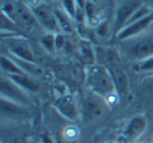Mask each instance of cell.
<instances>
[{
	"label": "cell",
	"instance_id": "6da1fadb",
	"mask_svg": "<svg viewBox=\"0 0 153 143\" xmlns=\"http://www.w3.org/2000/svg\"><path fill=\"white\" fill-rule=\"evenodd\" d=\"M86 84L90 92L103 98L110 96L115 91L110 70L103 65L94 64L88 67L86 73Z\"/></svg>",
	"mask_w": 153,
	"mask_h": 143
},
{
	"label": "cell",
	"instance_id": "7a4b0ae2",
	"mask_svg": "<svg viewBox=\"0 0 153 143\" xmlns=\"http://www.w3.org/2000/svg\"><path fill=\"white\" fill-rule=\"evenodd\" d=\"M105 111H106V104L103 100V97L92 92L84 97L81 107L82 118L84 121H90L101 117L104 115Z\"/></svg>",
	"mask_w": 153,
	"mask_h": 143
},
{
	"label": "cell",
	"instance_id": "3957f363",
	"mask_svg": "<svg viewBox=\"0 0 153 143\" xmlns=\"http://www.w3.org/2000/svg\"><path fill=\"white\" fill-rule=\"evenodd\" d=\"M32 10L38 23L42 28H44L45 30L51 33H55V34L61 32L55 11L49 5L45 4V3H39V4L33 7Z\"/></svg>",
	"mask_w": 153,
	"mask_h": 143
},
{
	"label": "cell",
	"instance_id": "277c9868",
	"mask_svg": "<svg viewBox=\"0 0 153 143\" xmlns=\"http://www.w3.org/2000/svg\"><path fill=\"white\" fill-rule=\"evenodd\" d=\"M140 5H143V2L140 0H127L117 7L114 15V22H113L115 33H117L125 26V24L132 16V14Z\"/></svg>",
	"mask_w": 153,
	"mask_h": 143
},
{
	"label": "cell",
	"instance_id": "5b68a950",
	"mask_svg": "<svg viewBox=\"0 0 153 143\" xmlns=\"http://www.w3.org/2000/svg\"><path fill=\"white\" fill-rule=\"evenodd\" d=\"M24 91L25 90H23L21 86L14 82L11 78H1V97L21 103L23 105H27L30 103V100Z\"/></svg>",
	"mask_w": 153,
	"mask_h": 143
},
{
	"label": "cell",
	"instance_id": "8992f818",
	"mask_svg": "<svg viewBox=\"0 0 153 143\" xmlns=\"http://www.w3.org/2000/svg\"><path fill=\"white\" fill-rule=\"evenodd\" d=\"M152 24H153V13H150L146 17L125 25L122 30H120L117 33V36L120 40H125V39L132 38V37L137 36L138 34L146 31Z\"/></svg>",
	"mask_w": 153,
	"mask_h": 143
},
{
	"label": "cell",
	"instance_id": "52a82bcc",
	"mask_svg": "<svg viewBox=\"0 0 153 143\" xmlns=\"http://www.w3.org/2000/svg\"><path fill=\"white\" fill-rule=\"evenodd\" d=\"M7 47H9L13 57L19 58V59L25 60V61L35 62L34 54H33L30 45L18 37L7 38Z\"/></svg>",
	"mask_w": 153,
	"mask_h": 143
},
{
	"label": "cell",
	"instance_id": "ba28073f",
	"mask_svg": "<svg viewBox=\"0 0 153 143\" xmlns=\"http://www.w3.org/2000/svg\"><path fill=\"white\" fill-rule=\"evenodd\" d=\"M20 26H24L26 28H35L36 24H39L37 21L36 17L34 15V12L32 9L27 7V5L23 4L22 1H16L15 5V12H14L13 18Z\"/></svg>",
	"mask_w": 153,
	"mask_h": 143
},
{
	"label": "cell",
	"instance_id": "9c48e42d",
	"mask_svg": "<svg viewBox=\"0 0 153 143\" xmlns=\"http://www.w3.org/2000/svg\"><path fill=\"white\" fill-rule=\"evenodd\" d=\"M0 113L3 118L7 119H19L25 117L28 114L25 105L15 102L4 97H1L0 100Z\"/></svg>",
	"mask_w": 153,
	"mask_h": 143
},
{
	"label": "cell",
	"instance_id": "30bf717a",
	"mask_svg": "<svg viewBox=\"0 0 153 143\" xmlns=\"http://www.w3.org/2000/svg\"><path fill=\"white\" fill-rule=\"evenodd\" d=\"M147 127V121L144 117H134L133 119L130 120V122L128 123V125L126 126L125 130H124L123 139L125 140V142H130L132 140H135L137 137H140L143 133L145 132Z\"/></svg>",
	"mask_w": 153,
	"mask_h": 143
},
{
	"label": "cell",
	"instance_id": "8fae6325",
	"mask_svg": "<svg viewBox=\"0 0 153 143\" xmlns=\"http://www.w3.org/2000/svg\"><path fill=\"white\" fill-rule=\"evenodd\" d=\"M56 107L60 112L61 115L69 120H74L78 115V109L74 99L69 95H65L63 97H60L56 103Z\"/></svg>",
	"mask_w": 153,
	"mask_h": 143
},
{
	"label": "cell",
	"instance_id": "7c38bea8",
	"mask_svg": "<svg viewBox=\"0 0 153 143\" xmlns=\"http://www.w3.org/2000/svg\"><path fill=\"white\" fill-rule=\"evenodd\" d=\"M131 53L132 56L140 61L153 56V37H147L135 43Z\"/></svg>",
	"mask_w": 153,
	"mask_h": 143
},
{
	"label": "cell",
	"instance_id": "4fadbf2b",
	"mask_svg": "<svg viewBox=\"0 0 153 143\" xmlns=\"http://www.w3.org/2000/svg\"><path fill=\"white\" fill-rule=\"evenodd\" d=\"M109 70H110L111 77H112L113 83H114L115 86V91H117V94L120 95L127 94L129 83H128V77L125 74V72L117 67L110 68Z\"/></svg>",
	"mask_w": 153,
	"mask_h": 143
},
{
	"label": "cell",
	"instance_id": "5bb4252c",
	"mask_svg": "<svg viewBox=\"0 0 153 143\" xmlns=\"http://www.w3.org/2000/svg\"><path fill=\"white\" fill-rule=\"evenodd\" d=\"M86 23L90 26H97L101 22L100 20V9L98 3L94 2L91 0H86L85 7H84Z\"/></svg>",
	"mask_w": 153,
	"mask_h": 143
},
{
	"label": "cell",
	"instance_id": "9a60e30c",
	"mask_svg": "<svg viewBox=\"0 0 153 143\" xmlns=\"http://www.w3.org/2000/svg\"><path fill=\"white\" fill-rule=\"evenodd\" d=\"M7 77L11 78L14 82H16L18 85L21 86L25 91L37 92L39 90V84L34 79H32L27 74H23V75H7Z\"/></svg>",
	"mask_w": 153,
	"mask_h": 143
},
{
	"label": "cell",
	"instance_id": "2e32d148",
	"mask_svg": "<svg viewBox=\"0 0 153 143\" xmlns=\"http://www.w3.org/2000/svg\"><path fill=\"white\" fill-rule=\"evenodd\" d=\"M1 32L2 35L7 33L10 35L17 36L22 33V28L11 17L7 16L4 13H1Z\"/></svg>",
	"mask_w": 153,
	"mask_h": 143
},
{
	"label": "cell",
	"instance_id": "e0dca14e",
	"mask_svg": "<svg viewBox=\"0 0 153 143\" xmlns=\"http://www.w3.org/2000/svg\"><path fill=\"white\" fill-rule=\"evenodd\" d=\"M1 68L7 75H23V74H26L18 65L15 60L10 59L5 56H1Z\"/></svg>",
	"mask_w": 153,
	"mask_h": 143
},
{
	"label": "cell",
	"instance_id": "ac0fdd59",
	"mask_svg": "<svg viewBox=\"0 0 153 143\" xmlns=\"http://www.w3.org/2000/svg\"><path fill=\"white\" fill-rule=\"evenodd\" d=\"M17 64L22 68V70L25 72L27 75L30 76H41L43 74V70H41V67L39 65H37L35 62H30V61H25V60H21L19 58H13Z\"/></svg>",
	"mask_w": 153,
	"mask_h": 143
},
{
	"label": "cell",
	"instance_id": "d6986e66",
	"mask_svg": "<svg viewBox=\"0 0 153 143\" xmlns=\"http://www.w3.org/2000/svg\"><path fill=\"white\" fill-rule=\"evenodd\" d=\"M55 13L61 31H63L64 33H71L72 31L71 18L64 11H58V10H56Z\"/></svg>",
	"mask_w": 153,
	"mask_h": 143
},
{
	"label": "cell",
	"instance_id": "ffe728a7",
	"mask_svg": "<svg viewBox=\"0 0 153 143\" xmlns=\"http://www.w3.org/2000/svg\"><path fill=\"white\" fill-rule=\"evenodd\" d=\"M40 43L46 52L53 53L57 49V47H56V34L48 32L47 34L43 35L40 38Z\"/></svg>",
	"mask_w": 153,
	"mask_h": 143
},
{
	"label": "cell",
	"instance_id": "44dd1931",
	"mask_svg": "<svg viewBox=\"0 0 153 143\" xmlns=\"http://www.w3.org/2000/svg\"><path fill=\"white\" fill-rule=\"evenodd\" d=\"M63 11L69 16L71 19L76 18V10H78V3L76 0H61Z\"/></svg>",
	"mask_w": 153,
	"mask_h": 143
},
{
	"label": "cell",
	"instance_id": "7402d4cb",
	"mask_svg": "<svg viewBox=\"0 0 153 143\" xmlns=\"http://www.w3.org/2000/svg\"><path fill=\"white\" fill-rule=\"evenodd\" d=\"M137 70H144V72H150V70H153V56L140 61V63L137 64Z\"/></svg>",
	"mask_w": 153,
	"mask_h": 143
},
{
	"label": "cell",
	"instance_id": "603a6c76",
	"mask_svg": "<svg viewBox=\"0 0 153 143\" xmlns=\"http://www.w3.org/2000/svg\"><path fill=\"white\" fill-rule=\"evenodd\" d=\"M96 32L100 37H105L109 33V28L107 21H101L98 25L96 26Z\"/></svg>",
	"mask_w": 153,
	"mask_h": 143
},
{
	"label": "cell",
	"instance_id": "cb8c5ba5",
	"mask_svg": "<svg viewBox=\"0 0 153 143\" xmlns=\"http://www.w3.org/2000/svg\"><path fill=\"white\" fill-rule=\"evenodd\" d=\"M82 55H83V57L85 58L87 61L91 62L92 60H94V53H92L91 49H90L89 46H87V45H84L83 47H82Z\"/></svg>",
	"mask_w": 153,
	"mask_h": 143
},
{
	"label": "cell",
	"instance_id": "d4e9b609",
	"mask_svg": "<svg viewBox=\"0 0 153 143\" xmlns=\"http://www.w3.org/2000/svg\"><path fill=\"white\" fill-rule=\"evenodd\" d=\"M66 44V39L65 36L61 33H57L56 34V47L57 49H60Z\"/></svg>",
	"mask_w": 153,
	"mask_h": 143
},
{
	"label": "cell",
	"instance_id": "484cf974",
	"mask_svg": "<svg viewBox=\"0 0 153 143\" xmlns=\"http://www.w3.org/2000/svg\"><path fill=\"white\" fill-rule=\"evenodd\" d=\"M41 140H42V143H53V140H51L48 136H46V135H43V136L41 137Z\"/></svg>",
	"mask_w": 153,
	"mask_h": 143
},
{
	"label": "cell",
	"instance_id": "4316f807",
	"mask_svg": "<svg viewBox=\"0 0 153 143\" xmlns=\"http://www.w3.org/2000/svg\"><path fill=\"white\" fill-rule=\"evenodd\" d=\"M76 3H78V7L84 10V7H85V3H86V0H76Z\"/></svg>",
	"mask_w": 153,
	"mask_h": 143
},
{
	"label": "cell",
	"instance_id": "83f0119b",
	"mask_svg": "<svg viewBox=\"0 0 153 143\" xmlns=\"http://www.w3.org/2000/svg\"><path fill=\"white\" fill-rule=\"evenodd\" d=\"M150 7H151V10H153V0L150 1Z\"/></svg>",
	"mask_w": 153,
	"mask_h": 143
},
{
	"label": "cell",
	"instance_id": "f1b7e54d",
	"mask_svg": "<svg viewBox=\"0 0 153 143\" xmlns=\"http://www.w3.org/2000/svg\"><path fill=\"white\" fill-rule=\"evenodd\" d=\"M150 85H151V88H153V77H152V79L150 80Z\"/></svg>",
	"mask_w": 153,
	"mask_h": 143
},
{
	"label": "cell",
	"instance_id": "f546056e",
	"mask_svg": "<svg viewBox=\"0 0 153 143\" xmlns=\"http://www.w3.org/2000/svg\"><path fill=\"white\" fill-rule=\"evenodd\" d=\"M91 1H94V2H97V3H98V0H91Z\"/></svg>",
	"mask_w": 153,
	"mask_h": 143
},
{
	"label": "cell",
	"instance_id": "4dcf8cb0",
	"mask_svg": "<svg viewBox=\"0 0 153 143\" xmlns=\"http://www.w3.org/2000/svg\"><path fill=\"white\" fill-rule=\"evenodd\" d=\"M16 1H20V2H21V1H22V0H16Z\"/></svg>",
	"mask_w": 153,
	"mask_h": 143
},
{
	"label": "cell",
	"instance_id": "1f68e13d",
	"mask_svg": "<svg viewBox=\"0 0 153 143\" xmlns=\"http://www.w3.org/2000/svg\"><path fill=\"white\" fill-rule=\"evenodd\" d=\"M152 25H153V24H152Z\"/></svg>",
	"mask_w": 153,
	"mask_h": 143
}]
</instances>
